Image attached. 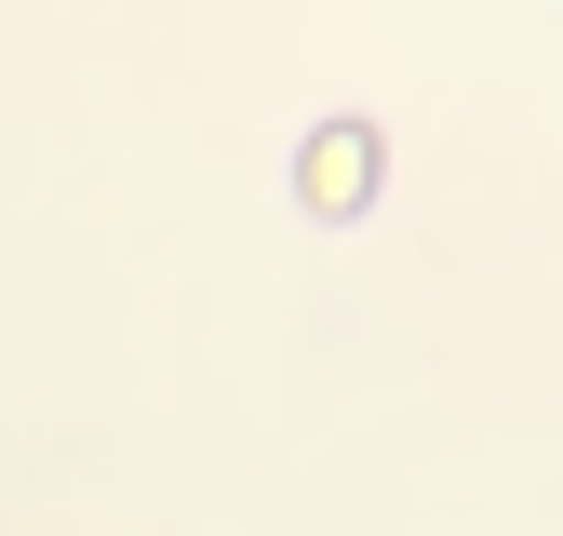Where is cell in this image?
Segmentation results:
<instances>
[{
	"mask_svg": "<svg viewBox=\"0 0 563 536\" xmlns=\"http://www.w3.org/2000/svg\"><path fill=\"white\" fill-rule=\"evenodd\" d=\"M363 175H376V134H363V121H335L322 148H309V201H322V215H349V201H363Z\"/></svg>",
	"mask_w": 563,
	"mask_h": 536,
	"instance_id": "1",
	"label": "cell"
}]
</instances>
